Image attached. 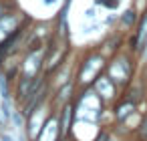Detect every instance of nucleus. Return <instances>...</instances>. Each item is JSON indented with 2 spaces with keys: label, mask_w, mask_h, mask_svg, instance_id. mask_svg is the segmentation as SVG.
<instances>
[{
  "label": "nucleus",
  "mask_w": 147,
  "mask_h": 141,
  "mask_svg": "<svg viewBox=\"0 0 147 141\" xmlns=\"http://www.w3.org/2000/svg\"><path fill=\"white\" fill-rule=\"evenodd\" d=\"M131 111H133V103L121 105V107H119V111H117V117H119V119H125V117H127V115H129Z\"/></svg>",
  "instance_id": "nucleus-5"
},
{
  "label": "nucleus",
  "mask_w": 147,
  "mask_h": 141,
  "mask_svg": "<svg viewBox=\"0 0 147 141\" xmlns=\"http://www.w3.org/2000/svg\"><path fill=\"white\" fill-rule=\"evenodd\" d=\"M42 135H40V141H55L57 139V133H59V127H57V119H49L47 125H42Z\"/></svg>",
  "instance_id": "nucleus-2"
},
{
  "label": "nucleus",
  "mask_w": 147,
  "mask_h": 141,
  "mask_svg": "<svg viewBox=\"0 0 147 141\" xmlns=\"http://www.w3.org/2000/svg\"><path fill=\"white\" fill-rule=\"evenodd\" d=\"M69 121H71V107H65V117H63V131L69 129Z\"/></svg>",
  "instance_id": "nucleus-6"
},
{
  "label": "nucleus",
  "mask_w": 147,
  "mask_h": 141,
  "mask_svg": "<svg viewBox=\"0 0 147 141\" xmlns=\"http://www.w3.org/2000/svg\"><path fill=\"white\" fill-rule=\"evenodd\" d=\"M139 133H141V139H143V141H147V117H145V121H143V125H141V131H139Z\"/></svg>",
  "instance_id": "nucleus-7"
},
{
  "label": "nucleus",
  "mask_w": 147,
  "mask_h": 141,
  "mask_svg": "<svg viewBox=\"0 0 147 141\" xmlns=\"http://www.w3.org/2000/svg\"><path fill=\"white\" fill-rule=\"evenodd\" d=\"M107 139H109V137H107V135L103 133V135H99V139H97V141H107Z\"/></svg>",
  "instance_id": "nucleus-9"
},
{
  "label": "nucleus",
  "mask_w": 147,
  "mask_h": 141,
  "mask_svg": "<svg viewBox=\"0 0 147 141\" xmlns=\"http://www.w3.org/2000/svg\"><path fill=\"white\" fill-rule=\"evenodd\" d=\"M97 91L105 97V99H109V97H113V87H111V83H109V79H105V77H101L99 81H97Z\"/></svg>",
  "instance_id": "nucleus-3"
},
{
  "label": "nucleus",
  "mask_w": 147,
  "mask_h": 141,
  "mask_svg": "<svg viewBox=\"0 0 147 141\" xmlns=\"http://www.w3.org/2000/svg\"><path fill=\"white\" fill-rule=\"evenodd\" d=\"M12 28H14V18H12V16L0 18V36H8Z\"/></svg>",
  "instance_id": "nucleus-4"
},
{
  "label": "nucleus",
  "mask_w": 147,
  "mask_h": 141,
  "mask_svg": "<svg viewBox=\"0 0 147 141\" xmlns=\"http://www.w3.org/2000/svg\"><path fill=\"white\" fill-rule=\"evenodd\" d=\"M145 34H147V16H145V22H143V26H141V30H139V40H143Z\"/></svg>",
  "instance_id": "nucleus-8"
},
{
  "label": "nucleus",
  "mask_w": 147,
  "mask_h": 141,
  "mask_svg": "<svg viewBox=\"0 0 147 141\" xmlns=\"http://www.w3.org/2000/svg\"><path fill=\"white\" fill-rule=\"evenodd\" d=\"M40 59H42V51H34V53L28 55V59H26V63H24V75H26V79L34 77V73H36L38 67H40Z\"/></svg>",
  "instance_id": "nucleus-1"
}]
</instances>
